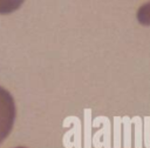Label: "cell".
<instances>
[{
	"instance_id": "1",
	"label": "cell",
	"mask_w": 150,
	"mask_h": 148,
	"mask_svg": "<svg viewBox=\"0 0 150 148\" xmlns=\"http://www.w3.org/2000/svg\"><path fill=\"white\" fill-rule=\"evenodd\" d=\"M15 103L8 90L0 86V143L8 136L15 120Z\"/></svg>"
},
{
	"instance_id": "2",
	"label": "cell",
	"mask_w": 150,
	"mask_h": 148,
	"mask_svg": "<svg viewBox=\"0 0 150 148\" xmlns=\"http://www.w3.org/2000/svg\"><path fill=\"white\" fill-rule=\"evenodd\" d=\"M25 0H0V14H8L16 11Z\"/></svg>"
},
{
	"instance_id": "4",
	"label": "cell",
	"mask_w": 150,
	"mask_h": 148,
	"mask_svg": "<svg viewBox=\"0 0 150 148\" xmlns=\"http://www.w3.org/2000/svg\"><path fill=\"white\" fill-rule=\"evenodd\" d=\"M16 148H25V147H16Z\"/></svg>"
},
{
	"instance_id": "3",
	"label": "cell",
	"mask_w": 150,
	"mask_h": 148,
	"mask_svg": "<svg viewBox=\"0 0 150 148\" xmlns=\"http://www.w3.org/2000/svg\"><path fill=\"white\" fill-rule=\"evenodd\" d=\"M137 19L141 23H143L145 26H150V1L138 8Z\"/></svg>"
}]
</instances>
